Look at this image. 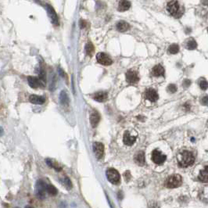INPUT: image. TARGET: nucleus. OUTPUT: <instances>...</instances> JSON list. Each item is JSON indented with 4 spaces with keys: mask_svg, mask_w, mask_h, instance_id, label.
I'll return each mask as SVG.
<instances>
[{
    "mask_svg": "<svg viewBox=\"0 0 208 208\" xmlns=\"http://www.w3.org/2000/svg\"><path fill=\"white\" fill-rule=\"evenodd\" d=\"M177 160H178V165L181 168H187L193 164L195 161V156L192 153L187 151V150H184L178 154Z\"/></svg>",
    "mask_w": 208,
    "mask_h": 208,
    "instance_id": "obj_1",
    "label": "nucleus"
},
{
    "mask_svg": "<svg viewBox=\"0 0 208 208\" xmlns=\"http://www.w3.org/2000/svg\"><path fill=\"white\" fill-rule=\"evenodd\" d=\"M167 10H168V11L171 16H174L176 18L180 17L182 13H183L181 5L178 3V2L176 0H173V1H171V2H168V5H167Z\"/></svg>",
    "mask_w": 208,
    "mask_h": 208,
    "instance_id": "obj_2",
    "label": "nucleus"
},
{
    "mask_svg": "<svg viewBox=\"0 0 208 208\" xmlns=\"http://www.w3.org/2000/svg\"><path fill=\"white\" fill-rule=\"evenodd\" d=\"M182 183V178L179 174H173L168 177L165 181V186L167 188L174 189L179 187Z\"/></svg>",
    "mask_w": 208,
    "mask_h": 208,
    "instance_id": "obj_3",
    "label": "nucleus"
},
{
    "mask_svg": "<svg viewBox=\"0 0 208 208\" xmlns=\"http://www.w3.org/2000/svg\"><path fill=\"white\" fill-rule=\"evenodd\" d=\"M106 178L108 179L109 182L110 183L114 185H117L120 183V176L119 172L114 169V168H109L108 170L106 171Z\"/></svg>",
    "mask_w": 208,
    "mask_h": 208,
    "instance_id": "obj_4",
    "label": "nucleus"
},
{
    "mask_svg": "<svg viewBox=\"0 0 208 208\" xmlns=\"http://www.w3.org/2000/svg\"><path fill=\"white\" fill-rule=\"evenodd\" d=\"M35 189H36V195L38 198L44 199L46 196V192H47L46 191L47 185H46V183L42 180H38L36 182Z\"/></svg>",
    "mask_w": 208,
    "mask_h": 208,
    "instance_id": "obj_5",
    "label": "nucleus"
},
{
    "mask_svg": "<svg viewBox=\"0 0 208 208\" xmlns=\"http://www.w3.org/2000/svg\"><path fill=\"white\" fill-rule=\"evenodd\" d=\"M43 79L40 78V77H28V82L29 85L33 88H43L45 86V83Z\"/></svg>",
    "mask_w": 208,
    "mask_h": 208,
    "instance_id": "obj_6",
    "label": "nucleus"
},
{
    "mask_svg": "<svg viewBox=\"0 0 208 208\" xmlns=\"http://www.w3.org/2000/svg\"><path fill=\"white\" fill-rule=\"evenodd\" d=\"M166 155L163 154L162 153L157 150H155L152 153V160L156 164H162L166 160Z\"/></svg>",
    "mask_w": 208,
    "mask_h": 208,
    "instance_id": "obj_7",
    "label": "nucleus"
},
{
    "mask_svg": "<svg viewBox=\"0 0 208 208\" xmlns=\"http://www.w3.org/2000/svg\"><path fill=\"white\" fill-rule=\"evenodd\" d=\"M96 60L98 63L104 66H110L113 64V60L110 58V56L104 52H99L96 56Z\"/></svg>",
    "mask_w": 208,
    "mask_h": 208,
    "instance_id": "obj_8",
    "label": "nucleus"
},
{
    "mask_svg": "<svg viewBox=\"0 0 208 208\" xmlns=\"http://www.w3.org/2000/svg\"><path fill=\"white\" fill-rule=\"evenodd\" d=\"M93 151L96 155V157L98 160L101 159L104 154V146L101 142H96L93 143Z\"/></svg>",
    "mask_w": 208,
    "mask_h": 208,
    "instance_id": "obj_9",
    "label": "nucleus"
},
{
    "mask_svg": "<svg viewBox=\"0 0 208 208\" xmlns=\"http://www.w3.org/2000/svg\"><path fill=\"white\" fill-rule=\"evenodd\" d=\"M46 10L48 12V15L49 16L50 20L54 25H58L59 24V19L58 16L56 15V12H55L54 9L52 8L50 5H46Z\"/></svg>",
    "mask_w": 208,
    "mask_h": 208,
    "instance_id": "obj_10",
    "label": "nucleus"
},
{
    "mask_svg": "<svg viewBox=\"0 0 208 208\" xmlns=\"http://www.w3.org/2000/svg\"><path fill=\"white\" fill-rule=\"evenodd\" d=\"M145 97L150 102H156L159 98L157 92L153 88H148L145 92Z\"/></svg>",
    "mask_w": 208,
    "mask_h": 208,
    "instance_id": "obj_11",
    "label": "nucleus"
},
{
    "mask_svg": "<svg viewBox=\"0 0 208 208\" xmlns=\"http://www.w3.org/2000/svg\"><path fill=\"white\" fill-rule=\"evenodd\" d=\"M136 140V136H133L130 134V132L126 131L123 136V142L126 146H131L134 144Z\"/></svg>",
    "mask_w": 208,
    "mask_h": 208,
    "instance_id": "obj_12",
    "label": "nucleus"
},
{
    "mask_svg": "<svg viewBox=\"0 0 208 208\" xmlns=\"http://www.w3.org/2000/svg\"><path fill=\"white\" fill-rule=\"evenodd\" d=\"M126 80L128 83L134 84V83L138 82L139 78H138L137 72H135L134 70H128V72L126 73Z\"/></svg>",
    "mask_w": 208,
    "mask_h": 208,
    "instance_id": "obj_13",
    "label": "nucleus"
},
{
    "mask_svg": "<svg viewBox=\"0 0 208 208\" xmlns=\"http://www.w3.org/2000/svg\"><path fill=\"white\" fill-rule=\"evenodd\" d=\"M100 120V115L96 110H93L90 114V123L93 128H96L98 125Z\"/></svg>",
    "mask_w": 208,
    "mask_h": 208,
    "instance_id": "obj_14",
    "label": "nucleus"
},
{
    "mask_svg": "<svg viewBox=\"0 0 208 208\" xmlns=\"http://www.w3.org/2000/svg\"><path fill=\"white\" fill-rule=\"evenodd\" d=\"M92 98H93L94 100L97 101V102H105V101L107 100V93L105 92H96V93L92 96Z\"/></svg>",
    "mask_w": 208,
    "mask_h": 208,
    "instance_id": "obj_15",
    "label": "nucleus"
},
{
    "mask_svg": "<svg viewBox=\"0 0 208 208\" xmlns=\"http://www.w3.org/2000/svg\"><path fill=\"white\" fill-rule=\"evenodd\" d=\"M29 101H30L31 103L41 105V104H43L46 102V99H45L43 96H37V95H31V96H30V97H29Z\"/></svg>",
    "mask_w": 208,
    "mask_h": 208,
    "instance_id": "obj_16",
    "label": "nucleus"
},
{
    "mask_svg": "<svg viewBox=\"0 0 208 208\" xmlns=\"http://www.w3.org/2000/svg\"><path fill=\"white\" fill-rule=\"evenodd\" d=\"M131 7V2L128 0H120L119 3H118L117 10L120 12H124L126 10H129Z\"/></svg>",
    "mask_w": 208,
    "mask_h": 208,
    "instance_id": "obj_17",
    "label": "nucleus"
},
{
    "mask_svg": "<svg viewBox=\"0 0 208 208\" xmlns=\"http://www.w3.org/2000/svg\"><path fill=\"white\" fill-rule=\"evenodd\" d=\"M152 74L153 76L155 77H160L163 76L164 74V69L161 65L158 64V65H156L154 66L153 68Z\"/></svg>",
    "mask_w": 208,
    "mask_h": 208,
    "instance_id": "obj_18",
    "label": "nucleus"
},
{
    "mask_svg": "<svg viewBox=\"0 0 208 208\" xmlns=\"http://www.w3.org/2000/svg\"><path fill=\"white\" fill-rule=\"evenodd\" d=\"M135 161L136 164H138V165L142 166L145 164V153L142 151H139L138 153L135 154Z\"/></svg>",
    "mask_w": 208,
    "mask_h": 208,
    "instance_id": "obj_19",
    "label": "nucleus"
},
{
    "mask_svg": "<svg viewBox=\"0 0 208 208\" xmlns=\"http://www.w3.org/2000/svg\"><path fill=\"white\" fill-rule=\"evenodd\" d=\"M199 180L202 182H208V166L205 167L199 174Z\"/></svg>",
    "mask_w": 208,
    "mask_h": 208,
    "instance_id": "obj_20",
    "label": "nucleus"
},
{
    "mask_svg": "<svg viewBox=\"0 0 208 208\" xmlns=\"http://www.w3.org/2000/svg\"><path fill=\"white\" fill-rule=\"evenodd\" d=\"M46 164H48V166L51 167V168H52L53 169L57 171H60L62 170V168L60 167V164L56 162V161H55L54 160H52V159L49 158L46 159Z\"/></svg>",
    "mask_w": 208,
    "mask_h": 208,
    "instance_id": "obj_21",
    "label": "nucleus"
},
{
    "mask_svg": "<svg viewBox=\"0 0 208 208\" xmlns=\"http://www.w3.org/2000/svg\"><path fill=\"white\" fill-rule=\"evenodd\" d=\"M130 28V25L128 24V23L125 22V21H119V22L117 24V29L120 32H124L126 31L127 30H128Z\"/></svg>",
    "mask_w": 208,
    "mask_h": 208,
    "instance_id": "obj_22",
    "label": "nucleus"
},
{
    "mask_svg": "<svg viewBox=\"0 0 208 208\" xmlns=\"http://www.w3.org/2000/svg\"><path fill=\"white\" fill-rule=\"evenodd\" d=\"M94 51H95L94 46L92 44V42H88V43H87V45H86L85 46V52L86 53H87V55L89 56H92V54L94 53Z\"/></svg>",
    "mask_w": 208,
    "mask_h": 208,
    "instance_id": "obj_23",
    "label": "nucleus"
},
{
    "mask_svg": "<svg viewBox=\"0 0 208 208\" xmlns=\"http://www.w3.org/2000/svg\"><path fill=\"white\" fill-rule=\"evenodd\" d=\"M46 191H47L49 194L51 195V196H56V195L57 194V192H58L56 187H54L52 185H47Z\"/></svg>",
    "mask_w": 208,
    "mask_h": 208,
    "instance_id": "obj_24",
    "label": "nucleus"
},
{
    "mask_svg": "<svg viewBox=\"0 0 208 208\" xmlns=\"http://www.w3.org/2000/svg\"><path fill=\"white\" fill-rule=\"evenodd\" d=\"M196 46H197V44H196V42L194 39H190L186 43V48L189 50L195 49L196 48Z\"/></svg>",
    "mask_w": 208,
    "mask_h": 208,
    "instance_id": "obj_25",
    "label": "nucleus"
},
{
    "mask_svg": "<svg viewBox=\"0 0 208 208\" xmlns=\"http://www.w3.org/2000/svg\"><path fill=\"white\" fill-rule=\"evenodd\" d=\"M178 51H179V46L176 44L171 45L168 48V52H170L171 54H176L178 52Z\"/></svg>",
    "mask_w": 208,
    "mask_h": 208,
    "instance_id": "obj_26",
    "label": "nucleus"
},
{
    "mask_svg": "<svg viewBox=\"0 0 208 208\" xmlns=\"http://www.w3.org/2000/svg\"><path fill=\"white\" fill-rule=\"evenodd\" d=\"M62 182L63 184L64 185V186H66L67 189H70L71 187H72V184H71V182L70 181V179L67 178V177L64 176V178H62Z\"/></svg>",
    "mask_w": 208,
    "mask_h": 208,
    "instance_id": "obj_27",
    "label": "nucleus"
},
{
    "mask_svg": "<svg viewBox=\"0 0 208 208\" xmlns=\"http://www.w3.org/2000/svg\"><path fill=\"white\" fill-rule=\"evenodd\" d=\"M199 85H200V88L202 89V90H207L208 88V82H207L205 79H201V80L200 81V82H199Z\"/></svg>",
    "mask_w": 208,
    "mask_h": 208,
    "instance_id": "obj_28",
    "label": "nucleus"
},
{
    "mask_svg": "<svg viewBox=\"0 0 208 208\" xmlns=\"http://www.w3.org/2000/svg\"><path fill=\"white\" fill-rule=\"evenodd\" d=\"M60 101H61V103L63 104L67 103L68 97L65 92H61V93H60Z\"/></svg>",
    "mask_w": 208,
    "mask_h": 208,
    "instance_id": "obj_29",
    "label": "nucleus"
},
{
    "mask_svg": "<svg viewBox=\"0 0 208 208\" xmlns=\"http://www.w3.org/2000/svg\"><path fill=\"white\" fill-rule=\"evenodd\" d=\"M168 92H170L171 93H174L177 91V86L174 84L169 85L168 87Z\"/></svg>",
    "mask_w": 208,
    "mask_h": 208,
    "instance_id": "obj_30",
    "label": "nucleus"
},
{
    "mask_svg": "<svg viewBox=\"0 0 208 208\" xmlns=\"http://www.w3.org/2000/svg\"><path fill=\"white\" fill-rule=\"evenodd\" d=\"M200 103L204 105V106H208V96H206L203 97Z\"/></svg>",
    "mask_w": 208,
    "mask_h": 208,
    "instance_id": "obj_31",
    "label": "nucleus"
},
{
    "mask_svg": "<svg viewBox=\"0 0 208 208\" xmlns=\"http://www.w3.org/2000/svg\"><path fill=\"white\" fill-rule=\"evenodd\" d=\"M124 176L125 177V178H126V180L127 181H128L129 179L131 178V174H130V172H129V171H127L125 173H124Z\"/></svg>",
    "mask_w": 208,
    "mask_h": 208,
    "instance_id": "obj_32",
    "label": "nucleus"
},
{
    "mask_svg": "<svg viewBox=\"0 0 208 208\" xmlns=\"http://www.w3.org/2000/svg\"><path fill=\"white\" fill-rule=\"evenodd\" d=\"M190 84H191V82H190L189 80H184V82H183V86L184 87H186V88H187V87H189V86L190 85Z\"/></svg>",
    "mask_w": 208,
    "mask_h": 208,
    "instance_id": "obj_33",
    "label": "nucleus"
},
{
    "mask_svg": "<svg viewBox=\"0 0 208 208\" xmlns=\"http://www.w3.org/2000/svg\"><path fill=\"white\" fill-rule=\"evenodd\" d=\"M85 26H86V22H85V20H80V27H81V28H84Z\"/></svg>",
    "mask_w": 208,
    "mask_h": 208,
    "instance_id": "obj_34",
    "label": "nucleus"
},
{
    "mask_svg": "<svg viewBox=\"0 0 208 208\" xmlns=\"http://www.w3.org/2000/svg\"><path fill=\"white\" fill-rule=\"evenodd\" d=\"M25 208H34V207H31V206H27V207H25Z\"/></svg>",
    "mask_w": 208,
    "mask_h": 208,
    "instance_id": "obj_35",
    "label": "nucleus"
},
{
    "mask_svg": "<svg viewBox=\"0 0 208 208\" xmlns=\"http://www.w3.org/2000/svg\"><path fill=\"white\" fill-rule=\"evenodd\" d=\"M207 125H208V120H207Z\"/></svg>",
    "mask_w": 208,
    "mask_h": 208,
    "instance_id": "obj_36",
    "label": "nucleus"
},
{
    "mask_svg": "<svg viewBox=\"0 0 208 208\" xmlns=\"http://www.w3.org/2000/svg\"><path fill=\"white\" fill-rule=\"evenodd\" d=\"M14 208H19V207H14Z\"/></svg>",
    "mask_w": 208,
    "mask_h": 208,
    "instance_id": "obj_37",
    "label": "nucleus"
},
{
    "mask_svg": "<svg viewBox=\"0 0 208 208\" xmlns=\"http://www.w3.org/2000/svg\"><path fill=\"white\" fill-rule=\"evenodd\" d=\"M207 32H208V28H207Z\"/></svg>",
    "mask_w": 208,
    "mask_h": 208,
    "instance_id": "obj_38",
    "label": "nucleus"
}]
</instances>
